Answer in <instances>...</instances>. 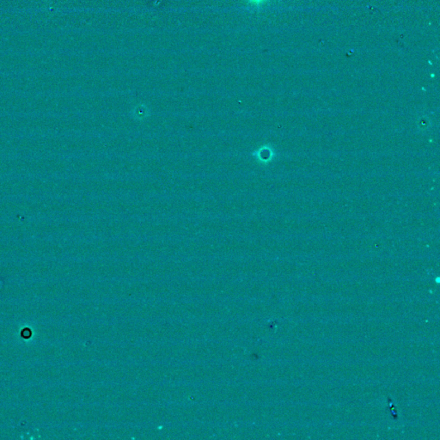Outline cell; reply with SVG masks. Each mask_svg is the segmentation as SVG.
Listing matches in <instances>:
<instances>
[{
  "label": "cell",
  "instance_id": "cell-1",
  "mask_svg": "<svg viewBox=\"0 0 440 440\" xmlns=\"http://www.w3.org/2000/svg\"><path fill=\"white\" fill-rule=\"evenodd\" d=\"M133 117L142 121L144 119L147 118L148 116H150V110L145 105L140 104L135 107V109L133 110Z\"/></svg>",
  "mask_w": 440,
  "mask_h": 440
},
{
  "label": "cell",
  "instance_id": "cell-2",
  "mask_svg": "<svg viewBox=\"0 0 440 440\" xmlns=\"http://www.w3.org/2000/svg\"><path fill=\"white\" fill-rule=\"evenodd\" d=\"M253 1H255V2H260V1H262V0H253Z\"/></svg>",
  "mask_w": 440,
  "mask_h": 440
}]
</instances>
